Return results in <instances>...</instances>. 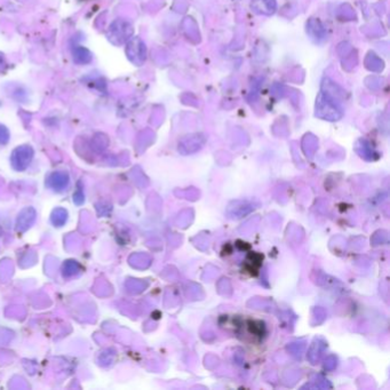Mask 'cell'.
Wrapping results in <instances>:
<instances>
[{
  "instance_id": "cell-4",
  "label": "cell",
  "mask_w": 390,
  "mask_h": 390,
  "mask_svg": "<svg viewBox=\"0 0 390 390\" xmlns=\"http://www.w3.org/2000/svg\"><path fill=\"white\" fill-rule=\"evenodd\" d=\"M72 58L77 64H89L93 61V54L84 46H73Z\"/></svg>"
},
{
  "instance_id": "cell-2",
  "label": "cell",
  "mask_w": 390,
  "mask_h": 390,
  "mask_svg": "<svg viewBox=\"0 0 390 390\" xmlns=\"http://www.w3.org/2000/svg\"><path fill=\"white\" fill-rule=\"evenodd\" d=\"M126 54L128 60L133 62L134 64L136 65L142 64L144 60H146V46H144L141 39L139 38L131 39L127 44Z\"/></svg>"
},
{
  "instance_id": "cell-1",
  "label": "cell",
  "mask_w": 390,
  "mask_h": 390,
  "mask_svg": "<svg viewBox=\"0 0 390 390\" xmlns=\"http://www.w3.org/2000/svg\"><path fill=\"white\" fill-rule=\"evenodd\" d=\"M133 33L132 25L125 19H116L109 26L107 30V38L111 44L116 46H120L126 42Z\"/></svg>"
},
{
  "instance_id": "cell-6",
  "label": "cell",
  "mask_w": 390,
  "mask_h": 390,
  "mask_svg": "<svg viewBox=\"0 0 390 390\" xmlns=\"http://www.w3.org/2000/svg\"><path fill=\"white\" fill-rule=\"evenodd\" d=\"M6 68V61H5V57H3V55L1 53H0V72L3 71V69Z\"/></svg>"
},
{
  "instance_id": "cell-5",
  "label": "cell",
  "mask_w": 390,
  "mask_h": 390,
  "mask_svg": "<svg viewBox=\"0 0 390 390\" xmlns=\"http://www.w3.org/2000/svg\"><path fill=\"white\" fill-rule=\"evenodd\" d=\"M9 140V132L5 126L0 125V144H6Z\"/></svg>"
},
{
  "instance_id": "cell-3",
  "label": "cell",
  "mask_w": 390,
  "mask_h": 390,
  "mask_svg": "<svg viewBox=\"0 0 390 390\" xmlns=\"http://www.w3.org/2000/svg\"><path fill=\"white\" fill-rule=\"evenodd\" d=\"M32 149L30 147H19L13 154V163L18 169H23L30 163L32 158Z\"/></svg>"
}]
</instances>
